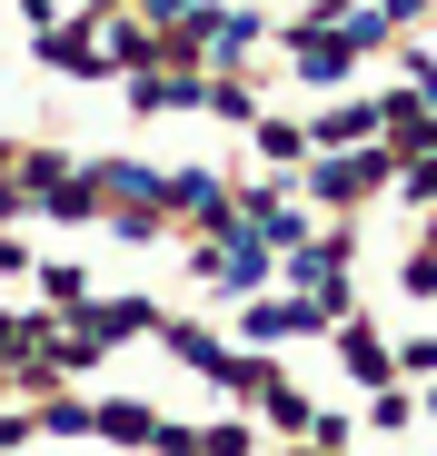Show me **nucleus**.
Segmentation results:
<instances>
[{
  "mask_svg": "<svg viewBox=\"0 0 437 456\" xmlns=\"http://www.w3.org/2000/svg\"><path fill=\"white\" fill-rule=\"evenodd\" d=\"M368 129H378V110H328L318 119V139H368Z\"/></svg>",
  "mask_w": 437,
  "mask_h": 456,
  "instance_id": "5",
  "label": "nucleus"
},
{
  "mask_svg": "<svg viewBox=\"0 0 437 456\" xmlns=\"http://www.w3.org/2000/svg\"><path fill=\"white\" fill-rule=\"evenodd\" d=\"M408 199H437V159H417V169H408Z\"/></svg>",
  "mask_w": 437,
  "mask_h": 456,
  "instance_id": "6",
  "label": "nucleus"
},
{
  "mask_svg": "<svg viewBox=\"0 0 437 456\" xmlns=\"http://www.w3.org/2000/svg\"><path fill=\"white\" fill-rule=\"evenodd\" d=\"M348 60H358V40H348V30H299V69H309V80H338Z\"/></svg>",
  "mask_w": 437,
  "mask_h": 456,
  "instance_id": "1",
  "label": "nucleus"
},
{
  "mask_svg": "<svg viewBox=\"0 0 437 456\" xmlns=\"http://www.w3.org/2000/svg\"><path fill=\"white\" fill-rule=\"evenodd\" d=\"M408 288H437V258H408Z\"/></svg>",
  "mask_w": 437,
  "mask_h": 456,
  "instance_id": "7",
  "label": "nucleus"
},
{
  "mask_svg": "<svg viewBox=\"0 0 437 456\" xmlns=\"http://www.w3.org/2000/svg\"><path fill=\"white\" fill-rule=\"evenodd\" d=\"M378 169H388V159H328V169H318V199H358Z\"/></svg>",
  "mask_w": 437,
  "mask_h": 456,
  "instance_id": "2",
  "label": "nucleus"
},
{
  "mask_svg": "<svg viewBox=\"0 0 437 456\" xmlns=\"http://www.w3.org/2000/svg\"><path fill=\"white\" fill-rule=\"evenodd\" d=\"M318 328V308H249V338H299Z\"/></svg>",
  "mask_w": 437,
  "mask_h": 456,
  "instance_id": "3",
  "label": "nucleus"
},
{
  "mask_svg": "<svg viewBox=\"0 0 437 456\" xmlns=\"http://www.w3.org/2000/svg\"><path fill=\"white\" fill-rule=\"evenodd\" d=\"M50 60H60V69H100V50H90L80 30H50Z\"/></svg>",
  "mask_w": 437,
  "mask_h": 456,
  "instance_id": "4",
  "label": "nucleus"
}]
</instances>
